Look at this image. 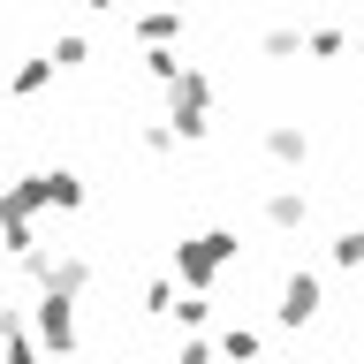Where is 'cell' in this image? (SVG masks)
<instances>
[{
  "label": "cell",
  "mask_w": 364,
  "mask_h": 364,
  "mask_svg": "<svg viewBox=\"0 0 364 364\" xmlns=\"http://www.w3.org/2000/svg\"><path fill=\"white\" fill-rule=\"evenodd\" d=\"M235 258H243V235H235V228H198V235H182V243L167 250V281H175L182 296H205Z\"/></svg>",
  "instance_id": "obj_1"
},
{
  "label": "cell",
  "mask_w": 364,
  "mask_h": 364,
  "mask_svg": "<svg viewBox=\"0 0 364 364\" xmlns=\"http://www.w3.org/2000/svg\"><path fill=\"white\" fill-rule=\"evenodd\" d=\"M167 129H175V144H205L213 136V76H205L198 61L175 68V84H167V114H159Z\"/></svg>",
  "instance_id": "obj_2"
},
{
  "label": "cell",
  "mask_w": 364,
  "mask_h": 364,
  "mask_svg": "<svg viewBox=\"0 0 364 364\" xmlns=\"http://www.w3.org/2000/svg\"><path fill=\"white\" fill-rule=\"evenodd\" d=\"M31 341H38V357H76V341H84V326H76V296H46L31 304Z\"/></svg>",
  "instance_id": "obj_3"
},
{
  "label": "cell",
  "mask_w": 364,
  "mask_h": 364,
  "mask_svg": "<svg viewBox=\"0 0 364 364\" xmlns=\"http://www.w3.org/2000/svg\"><path fill=\"white\" fill-rule=\"evenodd\" d=\"M318 311H326V289H318V273H311V266H296L289 281H281V304H273V318H281V326H311Z\"/></svg>",
  "instance_id": "obj_4"
},
{
  "label": "cell",
  "mask_w": 364,
  "mask_h": 364,
  "mask_svg": "<svg viewBox=\"0 0 364 364\" xmlns=\"http://www.w3.org/2000/svg\"><path fill=\"white\" fill-rule=\"evenodd\" d=\"M258 220H266L273 235H296V228L311 220V190H304V182H281V190H266V198H258Z\"/></svg>",
  "instance_id": "obj_5"
},
{
  "label": "cell",
  "mask_w": 364,
  "mask_h": 364,
  "mask_svg": "<svg viewBox=\"0 0 364 364\" xmlns=\"http://www.w3.org/2000/svg\"><path fill=\"white\" fill-rule=\"evenodd\" d=\"M258 152H266L273 167H304V159H311V129H304V122H266V129H258Z\"/></svg>",
  "instance_id": "obj_6"
},
{
  "label": "cell",
  "mask_w": 364,
  "mask_h": 364,
  "mask_svg": "<svg viewBox=\"0 0 364 364\" xmlns=\"http://www.w3.org/2000/svg\"><path fill=\"white\" fill-rule=\"evenodd\" d=\"M0 357H8V364H46L38 341H31V318H23L16 304H0Z\"/></svg>",
  "instance_id": "obj_7"
},
{
  "label": "cell",
  "mask_w": 364,
  "mask_h": 364,
  "mask_svg": "<svg viewBox=\"0 0 364 364\" xmlns=\"http://www.w3.org/2000/svg\"><path fill=\"white\" fill-rule=\"evenodd\" d=\"M213 357H228V364H258V357H266V334L235 318V326H220V341H213Z\"/></svg>",
  "instance_id": "obj_8"
},
{
  "label": "cell",
  "mask_w": 364,
  "mask_h": 364,
  "mask_svg": "<svg viewBox=\"0 0 364 364\" xmlns=\"http://www.w3.org/2000/svg\"><path fill=\"white\" fill-rule=\"evenodd\" d=\"M129 31H136V46H175L182 38V16H175V8H144Z\"/></svg>",
  "instance_id": "obj_9"
},
{
  "label": "cell",
  "mask_w": 364,
  "mask_h": 364,
  "mask_svg": "<svg viewBox=\"0 0 364 364\" xmlns=\"http://www.w3.org/2000/svg\"><path fill=\"white\" fill-rule=\"evenodd\" d=\"M46 84H53V61L31 53V61H16V76H8V99H38Z\"/></svg>",
  "instance_id": "obj_10"
},
{
  "label": "cell",
  "mask_w": 364,
  "mask_h": 364,
  "mask_svg": "<svg viewBox=\"0 0 364 364\" xmlns=\"http://www.w3.org/2000/svg\"><path fill=\"white\" fill-rule=\"evenodd\" d=\"M258 53H266V61H296V53H304V23H273V31H258Z\"/></svg>",
  "instance_id": "obj_11"
},
{
  "label": "cell",
  "mask_w": 364,
  "mask_h": 364,
  "mask_svg": "<svg viewBox=\"0 0 364 364\" xmlns=\"http://www.w3.org/2000/svg\"><path fill=\"white\" fill-rule=\"evenodd\" d=\"M46 61H53V76H61V68H84L91 61V38H84V31H61V38L46 46Z\"/></svg>",
  "instance_id": "obj_12"
},
{
  "label": "cell",
  "mask_w": 364,
  "mask_h": 364,
  "mask_svg": "<svg viewBox=\"0 0 364 364\" xmlns=\"http://www.w3.org/2000/svg\"><path fill=\"white\" fill-rule=\"evenodd\" d=\"M304 53H318V61H341V53H349V31L318 23V31H304Z\"/></svg>",
  "instance_id": "obj_13"
},
{
  "label": "cell",
  "mask_w": 364,
  "mask_h": 364,
  "mask_svg": "<svg viewBox=\"0 0 364 364\" xmlns=\"http://www.w3.org/2000/svg\"><path fill=\"white\" fill-rule=\"evenodd\" d=\"M326 258H334L341 273H357V266H364V228H341L334 243H326Z\"/></svg>",
  "instance_id": "obj_14"
},
{
  "label": "cell",
  "mask_w": 364,
  "mask_h": 364,
  "mask_svg": "<svg viewBox=\"0 0 364 364\" xmlns=\"http://www.w3.org/2000/svg\"><path fill=\"white\" fill-rule=\"evenodd\" d=\"M136 144H144V152L152 159H175L182 144H175V129H167V122H136Z\"/></svg>",
  "instance_id": "obj_15"
},
{
  "label": "cell",
  "mask_w": 364,
  "mask_h": 364,
  "mask_svg": "<svg viewBox=\"0 0 364 364\" xmlns=\"http://www.w3.org/2000/svg\"><path fill=\"white\" fill-rule=\"evenodd\" d=\"M175 68H182L175 46H144V76H152V84H175Z\"/></svg>",
  "instance_id": "obj_16"
},
{
  "label": "cell",
  "mask_w": 364,
  "mask_h": 364,
  "mask_svg": "<svg viewBox=\"0 0 364 364\" xmlns=\"http://www.w3.org/2000/svg\"><path fill=\"white\" fill-rule=\"evenodd\" d=\"M175 281H152V289H144V311H152V318H167V311H175Z\"/></svg>",
  "instance_id": "obj_17"
},
{
  "label": "cell",
  "mask_w": 364,
  "mask_h": 364,
  "mask_svg": "<svg viewBox=\"0 0 364 364\" xmlns=\"http://www.w3.org/2000/svg\"><path fill=\"white\" fill-rule=\"evenodd\" d=\"M167 318H182V326H205V318H213V304H205V296H175V311Z\"/></svg>",
  "instance_id": "obj_18"
},
{
  "label": "cell",
  "mask_w": 364,
  "mask_h": 364,
  "mask_svg": "<svg viewBox=\"0 0 364 364\" xmlns=\"http://www.w3.org/2000/svg\"><path fill=\"white\" fill-rule=\"evenodd\" d=\"M175 364H220V357H213V341H182V349H175Z\"/></svg>",
  "instance_id": "obj_19"
},
{
  "label": "cell",
  "mask_w": 364,
  "mask_h": 364,
  "mask_svg": "<svg viewBox=\"0 0 364 364\" xmlns=\"http://www.w3.org/2000/svg\"><path fill=\"white\" fill-rule=\"evenodd\" d=\"M84 8H99V16H114V8H122V0H84Z\"/></svg>",
  "instance_id": "obj_20"
},
{
  "label": "cell",
  "mask_w": 364,
  "mask_h": 364,
  "mask_svg": "<svg viewBox=\"0 0 364 364\" xmlns=\"http://www.w3.org/2000/svg\"><path fill=\"white\" fill-rule=\"evenodd\" d=\"M349 53H357V68H364V31H357V38H349Z\"/></svg>",
  "instance_id": "obj_21"
},
{
  "label": "cell",
  "mask_w": 364,
  "mask_h": 364,
  "mask_svg": "<svg viewBox=\"0 0 364 364\" xmlns=\"http://www.w3.org/2000/svg\"><path fill=\"white\" fill-rule=\"evenodd\" d=\"M159 8H175V16H182V8H190V0H159Z\"/></svg>",
  "instance_id": "obj_22"
}]
</instances>
